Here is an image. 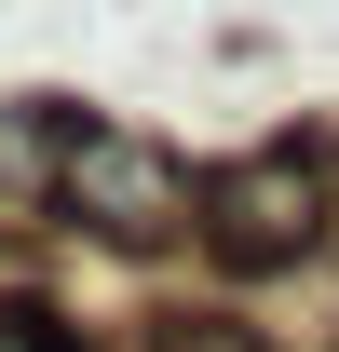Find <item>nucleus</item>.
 Returning <instances> with one entry per match:
<instances>
[{
	"instance_id": "nucleus-1",
	"label": "nucleus",
	"mask_w": 339,
	"mask_h": 352,
	"mask_svg": "<svg viewBox=\"0 0 339 352\" xmlns=\"http://www.w3.org/2000/svg\"><path fill=\"white\" fill-rule=\"evenodd\" d=\"M204 244L231 271H285L339 244V135H271L204 176Z\"/></svg>"
},
{
	"instance_id": "nucleus-2",
	"label": "nucleus",
	"mask_w": 339,
	"mask_h": 352,
	"mask_svg": "<svg viewBox=\"0 0 339 352\" xmlns=\"http://www.w3.org/2000/svg\"><path fill=\"white\" fill-rule=\"evenodd\" d=\"M68 217H82L95 244L150 258V244H176V230H204V176L176 163L163 135H136V122H82V109H68Z\"/></svg>"
},
{
	"instance_id": "nucleus-3",
	"label": "nucleus",
	"mask_w": 339,
	"mask_h": 352,
	"mask_svg": "<svg viewBox=\"0 0 339 352\" xmlns=\"http://www.w3.org/2000/svg\"><path fill=\"white\" fill-rule=\"evenodd\" d=\"M68 217V109L54 95H0V230Z\"/></svg>"
},
{
	"instance_id": "nucleus-4",
	"label": "nucleus",
	"mask_w": 339,
	"mask_h": 352,
	"mask_svg": "<svg viewBox=\"0 0 339 352\" xmlns=\"http://www.w3.org/2000/svg\"><path fill=\"white\" fill-rule=\"evenodd\" d=\"M163 352H285V339L245 325V311H190V325H163Z\"/></svg>"
},
{
	"instance_id": "nucleus-5",
	"label": "nucleus",
	"mask_w": 339,
	"mask_h": 352,
	"mask_svg": "<svg viewBox=\"0 0 339 352\" xmlns=\"http://www.w3.org/2000/svg\"><path fill=\"white\" fill-rule=\"evenodd\" d=\"M0 352H82L68 325H41V311H0Z\"/></svg>"
},
{
	"instance_id": "nucleus-6",
	"label": "nucleus",
	"mask_w": 339,
	"mask_h": 352,
	"mask_svg": "<svg viewBox=\"0 0 339 352\" xmlns=\"http://www.w3.org/2000/svg\"><path fill=\"white\" fill-rule=\"evenodd\" d=\"M136 352H163V325H150V339H136Z\"/></svg>"
}]
</instances>
